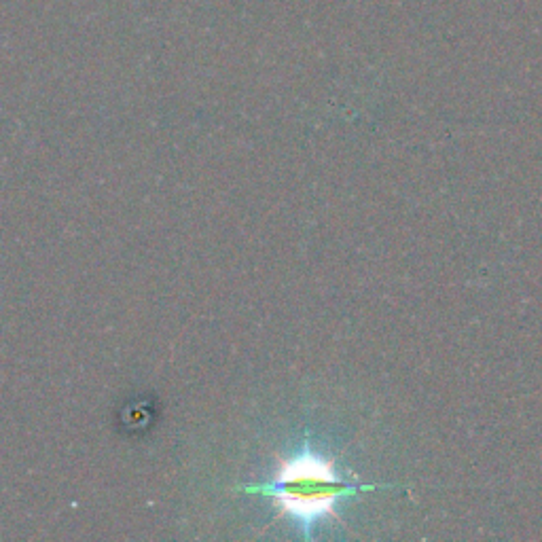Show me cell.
Masks as SVG:
<instances>
[{
	"mask_svg": "<svg viewBox=\"0 0 542 542\" xmlns=\"http://www.w3.org/2000/svg\"><path fill=\"white\" fill-rule=\"evenodd\" d=\"M375 487L346 479L333 458L320 454L310 441H303L301 449L278 462L271 481L244 485L240 490L274 498L278 513L291 519L310 540L320 523L337 517L343 500L373 492Z\"/></svg>",
	"mask_w": 542,
	"mask_h": 542,
	"instance_id": "obj_1",
	"label": "cell"
}]
</instances>
